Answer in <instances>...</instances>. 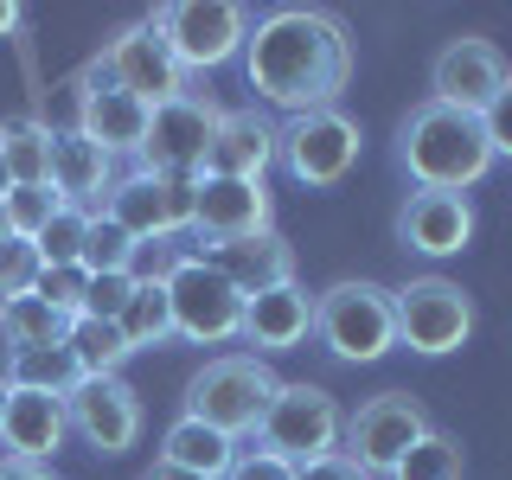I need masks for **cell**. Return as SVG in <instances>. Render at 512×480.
Masks as SVG:
<instances>
[{
	"label": "cell",
	"mask_w": 512,
	"mask_h": 480,
	"mask_svg": "<svg viewBox=\"0 0 512 480\" xmlns=\"http://www.w3.org/2000/svg\"><path fill=\"white\" fill-rule=\"evenodd\" d=\"M7 186H13V180H7V167H0V192H7Z\"/></svg>",
	"instance_id": "cell-45"
},
{
	"label": "cell",
	"mask_w": 512,
	"mask_h": 480,
	"mask_svg": "<svg viewBox=\"0 0 512 480\" xmlns=\"http://www.w3.org/2000/svg\"><path fill=\"white\" fill-rule=\"evenodd\" d=\"M64 346H71V359H77V372H84V378H116L122 365L135 359L116 320H90V314H77L71 327H64Z\"/></svg>",
	"instance_id": "cell-27"
},
{
	"label": "cell",
	"mask_w": 512,
	"mask_h": 480,
	"mask_svg": "<svg viewBox=\"0 0 512 480\" xmlns=\"http://www.w3.org/2000/svg\"><path fill=\"white\" fill-rule=\"evenodd\" d=\"M13 384V391H45V397H71L77 384H84V372H77L71 346H26V352H7V372H0Z\"/></svg>",
	"instance_id": "cell-26"
},
{
	"label": "cell",
	"mask_w": 512,
	"mask_h": 480,
	"mask_svg": "<svg viewBox=\"0 0 512 480\" xmlns=\"http://www.w3.org/2000/svg\"><path fill=\"white\" fill-rule=\"evenodd\" d=\"M0 480H58L52 468H39V461H13V455H0Z\"/></svg>",
	"instance_id": "cell-41"
},
{
	"label": "cell",
	"mask_w": 512,
	"mask_h": 480,
	"mask_svg": "<svg viewBox=\"0 0 512 480\" xmlns=\"http://www.w3.org/2000/svg\"><path fill=\"white\" fill-rule=\"evenodd\" d=\"M39 269H45V263H39V244L7 231V244H0V308H7V301H20V295H32Z\"/></svg>",
	"instance_id": "cell-34"
},
{
	"label": "cell",
	"mask_w": 512,
	"mask_h": 480,
	"mask_svg": "<svg viewBox=\"0 0 512 480\" xmlns=\"http://www.w3.org/2000/svg\"><path fill=\"white\" fill-rule=\"evenodd\" d=\"M244 77L256 103L282 116L340 109V90L352 84V32L327 7H269L244 39Z\"/></svg>",
	"instance_id": "cell-1"
},
{
	"label": "cell",
	"mask_w": 512,
	"mask_h": 480,
	"mask_svg": "<svg viewBox=\"0 0 512 480\" xmlns=\"http://www.w3.org/2000/svg\"><path fill=\"white\" fill-rule=\"evenodd\" d=\"M109 186H116V160L96 148L90 135H77V128L52 135V192H58L64 205L96 212V205L109 199Z\"/></svg>",
	"instance_id": "cell-23"
},
{
	"label": "cell",
	"mask_w": 512,
	"mask_h": 480,
	"mask_svg": "<svg viewBox=\"0 0 512 480\" xmlns=\"http://www.w3.org/2000/svg\"><path fill=\"white\" fill-rule=\"evenodd\" d=\"M429 410L416 404L410 391H378V397H365L359 410L346 416V429H340V455L346 461H359L365 474H391L397 461H404V448H416L429 436Z\"/></svg>",
	"instance_id": "cell-9"
},
{
	"label": "cell",
	"mask_w": 512,
	"mask_h": 480,
	"mask_svg": "<svg viewBox=\"0 0 512 480\" xmlns=\"http://www.w3.org/2000/svg\"><path fill=\"white\" fill-rule=\"evenodd\" d=\"M0 244H7V212H0Z\"/></svg>",
	"instance_id": "cell-44"
},
{
	"label": "cell",
	"mask_w": 512,
	"mask_h": 480,
	"mask_svg": "<svg viewBox=\"0 0 512 480\" xmlns=\"http://www.w3.org/2000/svg\"><path fill=\"white\" fill-rule=\"evenodd\" d=\"M308 333H314V295L301 282H282V288H269V295L244 301V333H237V340H244L256 359L308 346Z\"/></svg>",
	"instance_id": "cell-21"
},
{
	"label": "cell",
	"mask_w": 512,
	"mask_h": 480,
	"mask_svg": "<svg viewBox=\"0 0 512 480\" xmlns=\"http://www.w3.org/2000/svg\"><path fill=\"white\" fill-rule=\"evenodd\" d=\"M0 404H7V378H0Z\"/></svg>",
	"instance_id": "cell-46"
},
{
	"label": "cell",
	"mask_w": 512,
	"mask_h": 480,
	"mask_svg": "<svg viewBox=\"0 0 512 480\" xmlns=\"http://www.w3.org/2000/svg\"><path fill=\"white\" fill-rule=\"evenodd\" d=\"M276 384L282 378L269 372V359H256V352H218V359H205L199 372L186 378L180 416H199V423L224 429L231 442H244V436H256Z\"/></svg>",
	"instance_id": "cell-3"
},
{
	"label": "cell",
	"mask_w": 512,
	"mask_h": 480,
	"mask_svg": "<svg viewBox=\"0 0 512 480\" xmlns=\"http://www.w3.org/2000/svg\"><path fill=\"white\" fill-rule=\"evenodd\" d=\"M64 320L58 308H45L39 295H20L0 308V340H7V352H26V346H64Z\"/></svg>",
	"instance_id": "cell-29"
},
{
	"label": "cell",
	"mask_w": 512,
	"mask_h": 480,
	"mask_svg": "<svg viewBox=\"0 0 512 480\" xmlns=\"http://www.w3.org/2000/svg\"><path fill=\"white\" fill-rule=\"evenodd\" d=\"M186 244H180V237H154V244H135V263H128V276H135V282H167L173 276V269H180L186 263Z\"/></svg>",
	"instance_id": "cell-37"
},
{
	"label": "cell",
	"mask_w": 512,
	"mask_h": 480,
	"mask_svg": "<svg viewBox=\"0 0 512 480\" xmlns=\"http://www.w3.org/2000/svg\"><path fill=\"white\" fill-rule=\"evenodd\" d=\"M480 128H487V141H493V160H512V71H506V84H500V96H493L487 109H480Z\"/></svg>",
	"instance_id": "cell-38"
},
{
	"label": "cell",
	"mask_w": 512,
	"mask_h": 480,
	"mask_svg": "<svg viewBox=\"0 0 512 480\" xmlns=\"http://www.w3.org/2000/svg\"><path fill=\"white\" fill-rule=\"evenodd\" d=\"M224 109L205 90H186L173 103H160L148 116V135H141V173H160V180H199L205 173V148H212V128Z\"/></svg>",
	"instance_id": "cell-10"
},
{
	"label": "cell",
	"mask_w": 512,
	"mask_h": 480,
	"mask_svg": "<svg viewBox=\"0 0 512 480\" xmlns=\"http://www.w3.org/2000/svg\"><path fill=\"white\" fill-rule=\"evenodd\" d=\"M148 20H154L160 39H167V52L180 58L186 77L244 58V39H250V13L231 7V0H167Z\"/></svg>",
	"instance_id": "cell-8"
},
{
	"label": "cell",
	"mask_w": 512,
	"mask_h": 480,
	"mask_svg": "<svg viewBox=\"0 0 512 480\" xmlns=\"http://www.w3.org/2000/svg\"><path fill=\"white\" fill-rule=\"evenodd\" d=\"M474 237V205L468 192H410L404 205H397V244L429 256V263H448V256H461Z\"/></svg>",
	"instance_id": "cell-17"
},
{
	"label": "cell",
	"mask_w": 512,
	"mask_h": 480,
	"mask_svg": "<svg viewBox=\"0 0 512 480\" xmlns=\"http://www.w3.org/2000/svg\"><path fill=\"white\" fill-rule=\"evenodd\" d=\"M397 160L416 180V192H468L493 173V141L480 128V116L423 96L397 128Z\"/></svg>",
	"instance_id": "cell-2"
},
{
	"label": "cell",
	"mask_w": 512,
	"mask_h": 480,
	"mask_svg": "<svg viewBox=\"0 0 512 480\" xmlns=\"http://www.w3.org/2000/svg\"><path fill=\"white\" fill-rule=\"evenodd\" d=\"M84 231H90V212H84V205H58V218L32 237V244H39V263L45 269L77 263V256H84Z\"/></svg>",
	"instance_id": "cell-33"
},
{
	"label": "cell",
	"mask_w": 512,
	"mask_h": 480,
	"mask_svg": "<svg viewBox=\"0 0 512 480\" xmlns=\"http://www.w3.org/2000/svg\"><path fill=\"white\" fill-rule=\"evenodd\" d=\"M340 429H346L340 397L320 391V384L288 378V384H276L263 423H256V448H269V455L308 468V461H320V455H340Z\"/></svg>",
	"instance_id": "cell-5"
},
{
	"label": "cell",
	"mask_w": 512,
	"mask_h": 480,
	"mask_svg": "<svg viewBox=\"0 0 512 480\" xmlns=\"http://www.w3.org/2000/svg\"><path fill=\"white\" fill-rule=\"evenodd\" d=\"M84 263H58V269H39V282H32V295L45 301V308H58L64 320H77V308H84Z\"/></svg>",
	"instance_id": "cell-35"
},
{
	"label": "cell",
	"mask_w": 512,
	"mask_h": 480,
	"mask_svg": "<svg viewBox=\"0 0 512 480\" xmlns=\"http://www.w3.org/2000/svg\"><path fill=\"white\" fill-rule=\"evenodd\" d=\"M20 20H26L20 0H0V39H7V32H20Z\"/></svg>",
	"instance_id": "cell-42"
},
{
	"label": "cell",
	"mask_w": 512,
	"mask_h": 480,
	"mask_svg": "<svg viewBox=\"0 0 512 480\" xmlns=\"http://www.w3.org/2000/svg\"><path fill=\"white\" fill-rule=\"evenodd\" d=\"M224 480H295V461L269 455V448H237V461H231Z\"/></svg>",
	"instance_id": "cell-39"
},
{
	"label": "cell",
	"mask_w": 512,
	"mask_h": 480,
	"mask_svg": "<svg viewBox=\"0 0 512 480\" xmlns=\"http://www.w3.org/2000/svg\"><path fill=\"white\" fill-rule=\"evenodd\" d=\"M167 301H173V333L192 346H224L244 333V295L205 263V250H192L167 276Z\"/></svg>",
	"instance_id": "cell-11"
},
{
	"label": "cell",
	"mask_w": 512,
	"mask_h": 480,
	"mask_svg": "<svg viewBox=\"0 0 512 480\" xmlns=\"http://www.w3.org/2000/svg\"><path fill=\"white\" fill-rule=\"evenodd\" d=\"M506 84V58L493 39H448L436 64H429V103H448V109H468V116H480V109L500 96Z\"/></svg>",
	"instance_id": "cell-16"
},
{
	"label": "cell",
	"mask_w": 512,
	"mask_h": 480,
	"mask_svg": "<svg viewBox=\"0 0 512 480\" xmlns=\"http://www.w3.org/2000/svg\"><path fill=\"white\" fill-rule=\"evenodd\" d=\"M58 192L52 186H7V192H0V212H7V231L13 237H39L45 231V224H52L58 218Z\"/></svg>",
	"instance_id": "cell-32"
},
{
	"label": "cell",
	"mask_w": 512,
	"mask_h": 480,
	"mask_svg": "<svg viewBox=\"0 0 512 480\" xmlns=\"http://www.w3.org/2000/svg\"><path fill=\"white\" fill-rule=\"evenodd\" d=\"M71 436V416H64V397H45V391H13L7 384V404H0V448L13 461H39L52 468V455Z\"/></svg>",
	"instance_id": "cell-19"
},
{
	"label": "cell",
	"mask_w": 512,
	"mask_h": 480,
	"mask_svg": "<svg viewBox=\"0 0 512 480\" xmlns=\"http://www.w3.org/2000/svg\"><path fill=\"white\" fill-rule=\"evenodd\" d=\"M359 154H365V128L352 122L346 109H308V116H288L276 128L282 173L295 186H314V192L340 186L346 173L359 167Z\"/></svg>",
	"instance_id": "cell-6"
},
{
	"label": "cell",
	"mask_w": 512,
	"mask_h": 480,
	"mask_svg": "<svg viewBox=\"0 0 512 480\" xmlns=\"http://www.w3.org/2000/svg\"><path fill=\"white\" fill-rule=\"evenodd\" d=\"M269 186L263 180H224V173H199L192 180V244H231V237L269 231Z\"/></svg>",
	"instance_id": "cell-14"
},
{
	"label": "cell",
	"mask_w": 512,
	"mask_h": 480,
	"mask_svg": "<svg viewBox=\"0 0 512 480\" xmlns=\"http://www.w3.org/2000/svg\"><path fill=\"white\" fill-rule=\"evenodd\" d=\"M64 416H71V436H84L96 455H128L141 442V391L116 378H84L71 397H64Z\"/></svg>",
	"instance_id": "cell-15"
},
{
	"label": "cell",
	"mask_w": 512,
	"mask_h": 480,
	"mask_svg": "<svg viewBox=\"0 0 512 480\" xmlns=\"http://www.w3.org/2000/svg\"><path fill=\"white\" fill-rule=\"evenodd\" d=\"M90 64H96V71H103L116 90L141 96L148 109H160V103H173V96H186V90H192V84H186V71H180V58H173V52H167V39L154 32V20H128V26H122Z\"/></svg>",
	"instance_id": "cell-12"
},
{
	"label": "cell",
	"mask_w": 512,
	"mask_h": 480,
	"mask_svg": "<svg viewBox=\"0 0 512 480\" xmlns=\"http://www.w3.org/2000/svg\"><path fill=\"white\" fill-rule=\"evenodd\" d=\"M468 474V455H461V442L448 436V429H429L416 448H404V461H397L384 480H461Z\"/></svg>",
	"instance_id": "cell-30"
},
{
	"label": "cell",
	"mask_w": 512,
	"mask_h": 480,
	"mask_svg": "<svg viewBox=\"0 0 512 480\" xmlns=\"http://www.w3.org/2000/svg\"><path fill=\"white\" fill-rule=\"evenodd\" d=\"M84 276H109V269H128L135 263V237L122 231L109 212H90V231H84Z\"/></svg>",
	"instance_id": "cell-31"
},
{
	"label": "cell",
	"mask_w": 512,
	"mask_h": 480,
	"mask_svg": "<svg viewBox=\"0 0 512 480\" xmlns=\"http://www.w3.org/2000/svg\"><path fill=\"white\" fill-rule=\"evenodd\" d=\"M122 224L135 244H154V237H186L192 231V180H160V173H116L109 199L96 205Z\"/></svg>",
	"instance_id": "cell-13"
},
{
	"label": "cell",
	"mask_w": 512,
	"mask_h": 480,
	"mask_svg": "<svg viewBox=\"0 0 512 480\" xmlns=\"http://www.w3.org/2000/svg\"><path fill=\"white\" fill-rule=\"evenodd\" d=\"M128 352H148V346H167L173 340V301H167V282H135L128 308L116 314Z\"/></svg>",
	"instance_id": "cell-28"
},
{
	"label": "cell",
	"mask_w": 512,
	"mask_h": 480,
	"mask_svg": "<svg viewBox=\"0 0 512 480\" xmlns=\"http://www.w3.org/2000/svg\"><path fill=\"white\" fill-rule=\"evenodd\" d=\"M314 340L333 352L340 365H372L397 346V314L391 288L372 276H346L314 295Z\"/></svg>",
	"instance_id": "cell-4"
},
{
	"label": "cell",
	"mask_w": 512,
	"mask_h": 480,
	"mask_svg": "<svg viewBox=\"0 0 512 480\" xmlns=\"http://www.w3.org/2000/svg\"><path fill=\"white\" fill-rule=\"evenodd\" d=\"M276 167V122L263 109H224L212 128V148H205V173L224 180H263Z\"/></svg>",
	"instance_id": "cell-22"
},
{
	"label": "cell",
	"mask_w": 512,
	"mask_h": 480,
	"mask_svg": "<svg viewBox=\"0 0 512 480\" xmlns=\"http://www.w3.org/2000/svg\"><path fill=\"white\" fill-rule=\"evenodd\" d=\"M391 314H397V346L423 352V359H448L474 333V295L448 276H410L404 288H391Z\"/></svg>",
	"instance_id": "cell-7"
},
{
	"label": "cell",
	"mask_w": 512,
	"mask_h": 480,
	"mask_svg": "<svg viewBox=\"0 0 512 480\" xmlns=\"http://www.w3.org/2000/svg\"><path fill=\"white\" fill-rule=\"evenodd\" d=\"M128 295H135V276H128V269L90 276V282H84V308H77V314H90V320H116V314L128 308Z\"/></svg>",
	"instance_id": "cell-36"
},
{
	"label": "cell",
	"mask_w": 512,
	"mask_h": 480,
	"mask_svg": "<svg viewBox=\"0 0 512 480\" xmlns=\"http://www.w3.org/2000/svg\"><path fill=\"white\" fill-rule=\"evenodd\" d=\"M0 167L13 186H52V128L39 116H7L0 122Z\"/></svg>",
	"instance_id": "cell-25"
},
{
	"label": "cell",
	"mask_w": 512,
	"mask_h": 480,
	"mask_svg": "<svg viewBox=\"0 0 512 480\" xmlns=\"http://www.w3.org/2000/svg\"><path fill=\"white\" fill-rule=\"evenodd\" d=\"M205 263H212L244 301L250 295H269V288H282V282H295V244H288L276 224H269V231H256V237L212 244V250H205Z\"/></svg>",
	"instance_id": "cell-20"
},
{
	"label": "cell",
	"mask_w": 512,
	"mask_h": 480,
	"mask_svg": "<svg viewBox=\"0 0 512 480\" xmlns=\"http://www.w3.org/2000/svg\"><path fill=\"white\" fill-rule=\"evenodd\" d=\"M148 480H199V474H186V468H167V461H154Z\"/></svg>",
	"instance_id": "cell-43"
},
{
	"label": "cell",
	"mask_w": 512,
	"mask_h": 480,
	"mask_svg": "<svg viewBox=\"0 0 512 480\" xmlns=\"http://www.w3.org/2000/svg\"><path fill=\"white\" fill-rule=\"evenodd\" d=\"M77 71H84V109H77V135H90L109 160L141 154V135H148V116H154V109L141 103V96L116 90L103 71H96V64H77Z\"/></svg>",
	"instance_id": "cell-18"
},
{
	"label": "cell",
	"mask_w": 512,
	"mask_h": 480,
	"mask_svg": "<svg viewBox=\"0 0 512 480\" xmlns=\"http://www.w3.org/2000/svg\"><path fill=\"white\" fill-rule=\"evenodd\" d=\"M295 480H372V474H365L359 461H346V455H320L308 468H295Z\"/></svg>",
	"instance_id": "cell-40"
},
{
	"label": "cell",
	"mask_w": 512,
	"mask_h": 480,
	"mask_svg": "<svg viewBox=\"0 0 512 480\" xmlns=\"http://www.w3.org/2000/svg\"><path fill=\"white\" fill-rule=\"evenodd\" d=\"M154 461L186 468V474H199V480H224V474H231V461H237V442L224 436V429L199 423V416H173L167 436H160V455H154Z\"/></svg>",
	"instance_id": "cell-24"
}]
</instances>
